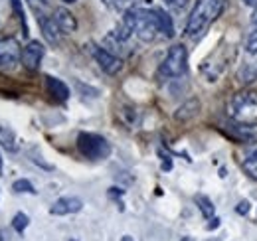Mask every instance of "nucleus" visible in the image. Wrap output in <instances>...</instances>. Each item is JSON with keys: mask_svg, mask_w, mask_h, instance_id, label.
<instances>
[{"mask_svg": "<svg viewBox=\"0 0 257 241\" xmlns=\"http://www.w3.org/2000/svg\"><path fill=\"white\" fill-rule=\"evenodd\" d=\"M227 8V0H196L186 22V36L198 40Z\"/></svg>", "mask_w": 257, "mask_h": 241, "instance_id": "f257e3e1", "label": "nucleus"}, {"mask_svg": "<svg viewBox=\"0 0 257 241\" xmlns=\"http://www.w3.org/2000/svg\"><path fill=\"white\" fill-rule=\"evenodd\" d=\"M123 24L127 26L133 36H137L141 42H153L157 40V36L161 34L159 28V18H157V10H149V8H131L123 16Z\"/></svg>", "mask_w": 257, "mask_h": 241, "instance_id": "f03ea898", "label": "nucleus"}, {"mask_svg": "<svg viewBox=\"0 0 257 241\" xmlns=\"http://www.w3.org/2000/svg\"><path fill=\"white\" fill-rule=\"evenodd\" d=\"M227 113L231 120L237 123L257 120V91H241L233 95V99L227 105Z\"/></svg>", "mask_w": 257, "mask_h": 241, "instance_id": "7ed1b4c3", "label": "nucleus"}, {"mask_svg": "<svg viewBox=\"0 0 257 241\" xmlns=\"http://www.w3.org/2000/svg\"><path fill=\"white\" fill-rule=\"evenodd\" d=\"M77 151L89 160H105L111 154V145L105 137L95 133H79L77 135Z\"/></svg>", "mask_w": 257, "mask_h": 241, "instance_id": "20e7f679", "label": "nucleus"}, {"mask_svg": "<svg viewBox=\"0 0 257 241\" xmlns=\"http://www.w3.org/2000/svg\"><path fill=\"white\" fill-rule=\"evenodd\" d=\"M188 67V52L182 44H174L172 48H168V54L164 61L161 63V77L164 79H172V77H180L186 73Z\"/></svg>", "mask_w": 257, "mask_h": 241, "instance_id": "39448f33", "label": "nucleus"}, {"mask_svg": "<svg viewBox=\"0 0 257 241\" xmlns=\"http://www.w3.org/2000/svg\"><path fill=\"white\" fill-rule=\"evenodd\" d=\"M89 50H91V56L95 58V61L99 63V67L107 73V75H117L121 69H123V60L115 54H111L109 50L95 46V44H89Z\"/></svg>", "mask_w": 257, "mask_h": 241, "instance_id": "423d86ee", "label": "nucleus"}, {"mask_svg": "<svg viewBox=\"0 0 257 241\" xmlns=\"http://www.w3.org/2000/svg\"><path fill=\"white\" fill-rule=\"evenodd\" d=\"M22 60V48L18 40L14 38H4L0 40V67L4 69H14Z\"/></svg>", "mask_w": 257, "mask_h": 241, "instance_id": "0eeeda50", "label": "nucleus"}, {"mask_svg": "<svg viewBox=\"0 0 257 241\" xmlns=\"http://www.w3.org/2000/svg\"><path fill=\"white\" fill-rule=\"evenodd\" d=\"M44 54H46V48L42 42L32 40L26 44V48L22 50V65L28 69V71H38L40 69V63L44 60Z\"/></svg>", "mask_w": 257, "mask_h": 241, "instance_id": "6e6552de", "label": "nucleus"}, {"mask_svg": "<svg viewBox=\"0 0 257 241\" xmlns=\"http://www.w3.org/2000/svg\"><path fill=\"white\" fill-rule=\"evenodd\" d=\"M38 24H40L42 34H44V38H46L48 44L58 46V44L62 42V34H64V32L60 30V26H58V22L54 20V16H46L44 12H38Z\"/></svg>", "mask_w": 257, "mask_h": 241, "instance_id": "1a4fd4ad", "label": "nucleus"}, {"mask_svg": "<svg viewBox=\"0 0 257 241\" xmlns=\"http://www.w3.org/2000/svg\"><path fill=\"white\" fill-rule=\"evenodd\" d=\"M227 133L237 139L239 143H257V125L255 123H229L227 125Z\"/></svg>", "mask_w": 257, "mask_h": 241, "instance_id": "9d476101", "label": "nucleus"}, {"mask_svg": "<svg viewBox=\"0 0 257 241\" xmlns=\"http://www.w3.org/2000/svg\"><path fill=\"white\" fill-rule=\"evenodd\" d=\"M83 208V202L75 196H64L60 200H56L50 208V213L52 215H71V213H77Z\"/></svg>", "mask_w": 257, "mask_h": 241, "instance_id": "9b49d317", "label": "nucleus"}, {"mask_svg": "<svg viewBox=\"0 0 257 241\" xmlns=\"http://www.w3.org/2000/svg\"><path fill=\"white\" fill-rule=\"evenodd\" d=\"M54 20L58 22L60 30L64 32V34H73V32L77 30V20H75V16H73L67 8H64V6H60V8L54 10Z\"/></svg>", "mask_w": 257, "mask_h": 241, "instance_id": "f8f14e48", "label": "nucleus"}, {"mask_svg": "<svg viewBox=\"0 0 257 241\" xmlns=\"http://www.w3.org/2000/svg\"><path fill=\"white\" fill-rule=\"evenodd\" d=\"M46 87H48L50 95H52L54 99H58V101H62V103L69 99V87L65 85L62 79H58V77L46 75Z\"/></svg>", "mask_w": 257, "mask_h": 241, "instance_id": "ddd939ff", "label": "nucleus"}, {"mask_svg": "<svg viewBox=\"0 0 257 241\" xmlns=\"http://www.w3.org/2000/svg\"><path fill=\"white\" fill-rule=\"evenodd\" d=\"M198 111H200V101H198V99H188L184 105H180V107L176 109L174 119L180 120V123H186V120L194 119V117L198 115Z\"/></svg>", "mask_w": 257, "mask_h": 241, "instance_id": "4468645a", "label": "nucleus"}, {"mask_svg": "<svg viewBox=\"0 0 257 241\" xmlns=\"http://www.w3.org/2000/svg\"><path fill=\"white\" fill-rule=\"evenodd\" d=\"M157 10V18H159V28L164 38H174V24H172V18L166 10L162 8H155Z\"/></svg>", "mask_w": 257, "mask_h": 241, "instance_id": "2eb2a0df", "label": "nucleus"}, {"mask_svg": "<svg viewBox=\"0 0 257 241\" xmlns=\"http://www.w3.org/2000/svg\"><path fill=\"white\" fill-rule=\"evenodd\" d=\"M194 202H196V206H198V210L200 213L204 215V217H214V213H216V206L212 204V200L208 198V196H204V194H198V196H194Z\"/></svg>", "mask_w": 257, "mask_h": 241, "instance_id": "dca6fc26", "label": "nucleus"}, {"mask_svg": "<svg viewBox=\"0 0 257 241\" xmlns=\"http://www.w3.org/2000/svg\"><path fill=\"white\" fill-rule=\"evenodd\" d=\"M0 145L6 149V151H18V145H16V135L6 129V127H0Z\"/></svg>", "mask_w": 257, "mask_h": 241, "instance_id": "f3484780", "label": "nucleus"}, {"mask_svg": "<svg viewBox=\"0 0 257 241\" xmlns=\"http://www.w3.org/2000/svg\"><path fill=\"white\" fill-rule=\"evenodd\" d=\"M137 2L139 0H103V4L105 6H109L111 10H117V12H127L131 8H135L137 6Z\"/></svg>", "mask_w": 257, "mask_h": 241, "instance_id": "a211bd4d", "label": "nucleus"}, {"mask_svg": "<svg viewBox=\"0 0 257 241\" xmlns=\"http://www.w3.org/2000/svg\"><path fill=\"white\" fill-rule=\"evenodd\" d=\"M243 170L247 172L249 178L257 180V151H253L251 154H247V158L243 160Z\"/></svg>", "mask_w": 257, "mask_h": 241, "instance_id": "6ab92c4d", "label": "nucleus"}, {"mask_svg": "<svg viewBox=\"0 0 257 241\" xmlns=\"http://www.w3.org/2000/svg\"><path fill=\"white\" fill-rule=\"evenodd\" d=\"M245 52L249 56H257V20L253 22L251 30L247 34V40H245Z\"/></svg>", "mask_w": 257, "mask_h": 241, "instance_id": "aec40b11", "label": "nucleus"}, {"mask_svg": "<svg viewBox=\"0 0 257 241\" xmlns=\"http://www.w3.org/2000/svg\"><path fill=\"white\" fill-rule=\"evenodd\" d=\"M12 190L16 192V194H38V190L34 188V184L30 180H26V178H22V180H16L12 184Z\"/></svg>", "mask_w": 257, "mask_h": 241, "instance_id": "412c9836", "label": "nucleus"}, {"mask_svg": "<svg viewBox=\"0 0 257 241\" xmlns=\"http://www.w3.org/2000/svg\"><path fill=\"white\" fill-rule=\"evenodd\" d=\"M12 2V8H14V14L18 16V20L22 22V34L28 36V24H26V16H24V8H22V0H10Z\"/></svg>", "mask_w": 257, "mask_h": 241, "instance_id": "4be33fe9", "label": "nucleus"}, {"mask_svg": "<svg viewBox=\"0 0 257 241\" xmlns=\"http://www.w3.org/2000/svg\"><path fill=\"white\" fill-rule=\"evenodd\" d=\"M28 223H30V217L26 215V213H16L14 215V219H12V227L18 231V233H24V229L28 227Z\"/></svg>", "mask_w": 257, "mask_h": 241, "instance_id": "5701e85b", "label": "nucleus"}, {"mask_svg": "<svg viewBox=\"0 0 257 241\" xmlns=\"http://www.w3.org/2000/svg\"><path fill=\"white\" fill-rule=\"evenodd\" d=\"M188 2H190V0H164V4H166L168 8H172V10H182Z\"/></svg>", "mask_w": 257, "mask_h": 241, "instance_id": "b1692460", "label": "nucleus"}, {"mask_svg": "<svg viewBox=\"0 0 257 241\" xmlns=\"http://www.w3.org/2000/svg\"><path fill=\"white\" fill-rule=\"evenodd\" d=\"M28 4L32 6L36 12H40V8H46L52 4V0H28Z\"/></svg>", "mask_w": 257, "mask_h": 241, "instance_id": "393cba45", "label": "nucleus"}, {"mask_svg": "<svg viewBox=\"0 0 257 241\" xmlns=\"http://www.w3.org/2000/svg\"><path fill=\"white\" fill-rule=\"evenodd\" d=\"M249 210H251V204H249L247 200L239 202V204H237V208H235V211H237L239 215H247V213H249Z\"/></svg>", "mask_w": 257, "mask_h": 241, "instance_id": "a878e982", "label": "nucleus"}, {"mask_svg": "<svg viewBox=\"0 0 257 241\" xmlns=\"http://www.w3.org/2000/svg\"><path fill=\"white\" fill-rule=\"evenodd\" d=\"M218 227H220V217H210L208 229H210V231H214V229H218Z\"/></svg>", "mask_w": 257, "mask_h": 241, "instance_id": "bb28decb", "label": "nucleus"}, {"mask_svg": "<svg viewBox=\"0 0 257 241\" xmlns=\"http://www.w3.org/2000/svg\"><path fill=\"white\" fill-rule=\"evenodd\" d=\"M243 4H245V6H251V8H253V4H255V0H243Z\"/></svg>", "mask_w": 257, "mask_h": 241, "instance_id": "cd10ccee", "label": "nucleus"}, {"mask_svg": "<svg viewBox=\"0 0 257 241\" xmlns=\"http://www.w3.org/2000/svg\"><path fill=\"white\" fill-rule=\"evenodd\" d=\"M257 20V0H255V4H253V22Z\"/></svg>", "mask_w": 257, "mask_h": 241, "instance_id": "c85d7f7f", "label": "nucleus"}, {"mask_svg": "<svg viewBox=\"0 0 257 241\" xmlns=\"http://www.w3.org/2000/svg\"><path fill=\"white\" fill-rule=\"evenodd\" d=\"M121 241H133V237H131V235H125V237H123Z\"/></svg>", "mask_w": 257, "mask_h": 241, "instance_id": "c756f323", "label": "nucleus"}, {"mask_svg": "<svg viewBox=\"0 0 257 241\" xmlns=\"http://www.w3.org/2000/svg\"><path fill=\"white\" fill-rule=\"evenodd\" d=\"M180 241H194V239H192V237H188V235H186V237H182Z\"/></svg>", "mask_w": 257, "mask_h": 241, "instance_id": "7c9ffc66", "label": "nucleus"}, {"mask_svg": "<svg viewBox=\"0 0 257 241\" xmlns=\"http://www.w3.org/2000/svg\"><path fill=\"white\" fill-rule=\"evenodd\" d=\"M0 176H2V154H0Z\"/></svg>", "mask_w": 257, "mask_h": 241, "instance_id": "2f4dec72", "label": "nucleus"}, {"mask_svg": "<svg viewBox=\"0 0 257 241\" xmlns=\"http://www.w3.org/2000/svg\"><path fill=\"white\" fill-rule=\"evenodd\" d=\"M64 2H69V4H71V2H75V0H64Z\"/></svg>", "mask_w": 257, "mask_h": 241, "instance_id": "473e14b6", "label": "nucleus"}, {"mask_svg": "<svg viewBox=\"0 0 257 241\" xmlns=\"http://www.w3.org/2000/svg\"><path fill=\"white\" fill-rule=\"evenodd\" d=\"M0 241H2V235H0Z\"/></svg>", "mask_w": 257, "mask_h": 241, "instance_id": "72a5a7b5", "label": "nucleus"}, {"mask_svg": "<svg viewBox=\"0 0 257 241\" xmlns=\"http://www.w3.org/2000/svg\"><path fill=\"white\" fill-rule=\"evenodd\" d=\"M71 241H75V239H71Z\"/></svg>", "mask_w": 257, "mask_h": 241, "instance_id": "f704fd0d", "label": "nucleus"}]
</instances>
